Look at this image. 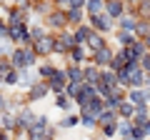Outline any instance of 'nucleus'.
<instances>
[{"label":"nucleus","mask_w":150,"mask_h":140,"mask_svg":"<svg viewBox=\"0 0 150 140\" xmlns=\"http://www.w3.org/2000/svg\"><path fill=\"white\" fill-rule=\"evenodd\" d=\"M55 138V128L48 123V115H38L35 125L28 130V140H50Z\"/></svg>","instance_id":"nucleus-1"},{"label":"nucleus","mask_w":150,"mask_h":140,"mask_svg":"<svg viewBox=\"0 0 150 140\" xmlns=\"http://www.w3.org/2000/svg\"><path fill=\"white\" fill-rule=\"evenodd\" d=\"M45 28H48L50 33H60V30H70L68 28V13L60 10V8H53V10L48 13V15L43 18Z\"/></svg>","instance_id":"nucleus-2"},{"label":"nucleus","mask_w":150,"mask_h":140,"mask_svg":"<svg viewBox=\"0 0 150 140\" xmlns=\"http://www.w3.org/2000/svg\"><path fill=\"white\" fill-rule=\"evenodd\" d=\"M73 48H75V38H73V33H70V30L53 33V53L55 55H68Z\"/></svg>","instance_id":"nucleus-3"},{"label":"nucleus","mask_w":150,"mask_h":140,"mask_svg":"<svg viewBox=\"0 0 150 140\" xmlns=\"http://www.w3.org/2000/svg\"><path fill=\"white\" fill-rule=\"evenodd\" d=\"M8 40L15 45H30V23L8 25Z\"/></svg>","instance_id":"nucleus-4"},{"label":"nucleus","mask_w":150,"mask_h":140,"mask_svg":"<svg viewBox=\"0 0 150 140\" xmlns=\"http://www.w3.org/2000/svg\"><path fill=\"white\" fill-rule=\"evenodd\" d=\"M85 23H88V25H90L95 33H100V35H108V33L115 28V20H112L108 13H98V15H90Z\"/></svg>","instance_id":"nucleus-5"},{"label":"nucleus","mask_w":150,"mask_h":140,"mask_svg":"<svg viewBox=\"0 0 150 140\" xmlns=\"http://www.w3.org/2000/svg\"><path fill=\"white\" fill-rule=\"evenodd\" d=\"M48 95H50V85H48L45 80H40V78H38V80H35V83H33V85L25 90V100H28V103L45 100Z\"/></svg>","instance_id":"nucleus-6"},{"label":"nucleus","mask_w":150,"mask_h":140,"mask_svg":"<svg viewBox=\"0 0 150 140\" xmlns=\"http://www.w3.org/2000/svg\"><path fill=\"white\" fill-rule=\"evenodd\" d=\"M30 48L35 50V55L38 58H50L53 55V33H45L43 38H38V40H33L30 43Z\"/></svg>","instance_id":"nucleus-7"},{"label":"nucleus","mask_w":150,"mask_h":140,"mask_svg":"<svg viewBox=\"0 0 150 140\" xmlns=\"http://www.w3.org/2000/svg\"><path fill=\"white\" fill-rule=\"evenodd\" d=\"M50 85V93L53 95H60V93H65V88H68V75H65V68L60 70V68H55V73L45 80Z\"/></svg>","instance_id":"nucleus-8"},{"label":"nucleus","mask_w":150,"mask_h":140,"mask_svg":"<svg viewBox=\"0 0 150 140\" xmlns=\"http://www.w3.org/2000/svg\"><path fill=\"white\" fill-rule=\"evenodd\" d=\"M112 58H115V50H110V45H105V48L95 50V53L90 55V63H93V65H98V68L103 70V68H110Z\"/></svg>","instance_id":"nucleus-9"},{"label":"nucleus","mask_w":150,"mask_h":140,"mask_svg":"<svg viewBox=\"0 0 150 140\" xmlns=\"http://www.w3.org/2000/svg\"><path fill=\"white\" fill-rule=\"evenodd\" d=\"M145 78H148V73H145L140 65L128 68V90H140V88H145Z\"/></svg>","instance_id":"nucleus-10"},{"label":"nucleus","mask_w":150,"mask_h":140,"mask_svg":"<svg viewBox=\"0 0 150 140\" xmlns=\"http://www.w3.org/2000/svg\"><path fill=\"white\" fill-rule=\"evenodd\" d=\"M15 115H18V128H23V130H30L33 125H35V120H38V115L33 113L30 108H25V105H23Z\"/></svg>","instance_id":"nucleus-11"},{"label":"nucleus","mask_w":150,"mask_h":140,"mask_svg":"<svg viewBox=\"0 0 150 140\" xmlns=\"http://www.w3.org/2000/svg\"><path fill=\"white\" fill-rule=\"evenodd\" d=\"M95 95H98L95 85H88V83H83L80 93H78V98H75V105H78V108H85L88 103H90V98H95Z\"/></svg>","instance_id":"nucleus-12"},{"label":"nucleus","mask_w":150,"mask_h":140,"mask_svg":"<svg viewBox=\"0 0 150 140\" xmlns=\"http://www.w3.org/2000/svg\"><path fill=\"white\" fill-rule=\"evenodd\" d=\"M130 15H135L138 20H150V0H138L135 5L128 8Z\"/></svg>","instance_id":"nucleus-13"},{"label":"nucleus","mask_w":150,"mask_h":140,"mask_svg":"<svg viewBox=\"0 0 150 140\" xmlns=\"http://www.w3.org/2000/svg\"><path fill=\"white\" fill-rule=\"evenodd\" d=\"M105 13L112 20H118V18H123L128 13V5H125L123 0H110V3H105Z\"/></svg>","instance_id":"nucleus-14"},{"label":"nucleus","mask_w":150,"mask_h":140,"mask_svg":"<svg viewBox=\"0 0 150 140\" xmlns=\"http://www.w3.org/2000/svg\"><path fill=\"white\" fill-rule=\"evenodd\" d=\"M65 75H68V83H78V85H83V83H85V75H83V65L68 63V65H65Z\"/></svg>","instance_id":"nucleus-15"},{"label":"nucleus","mask_w":150,"mask_h":140,"mask_svg":"<svg viewBox=\"0 0 150 140\" xmlns=\"http://www.w3.org/2000/svg\"><path fill=\"white\" fill-rule=\"evenodd\" d=\"M68 60H70V63H75V65H83V63L90 60V53H88L85 45H75V48L68 53Z\"/></svg>","instance_id":"nucleus-16"},{"label":"nucleus","mask_w":150,"mask_h":140,"mask_svg":"<svg viewBox=\"0 0 150 140\" xmlns=\"http://www.w3.org/2000/svg\"><path fill=\"white\" fill-rule=\"evenodd\" d=\"M105 35H100V33H95V30H93L90 33V35H88V40H85V48H88V53H95V50H100V48H105Z\"/></svg>","instance_id":"nucleus-17"},{"label":"nucleus","mask_w":150,"mask_h":140,"mask_svg":"<svg viewBox=\"0 0 150 140\" xmlns=\"http://www.w3.org/2000/svg\"><path fill=\"white\" fill-rule=\"evenodd\" d=\"M0 130H3V133H8V135H13V133L18 130V115L3 113V115H0Z\"/></svg>","instance_id":"nucleus-18"},{"label":"nucleus","mask_w":150,"mask_h":140,"mask_svg":"<svg viewBox=\"0 0 150 140\" xmlns=\"http://www.w3.org/2000/svg\"><path fill=\"white\" fill-rule=\"evenodd\" d=\"M65 13H68V28H78V25H83V23L88 20V15H85L83 8H70V10H65Z\"/></svg>","instance_id":"nucleus-19"},{"label":"nucleus","mask_w":150,"mask_h":140,"mask_svg":"<svg viewBox=\"0 0 150 140\" xmlns=\"http://www.w3.org/2000/svg\"><path fill=\"white\" fill-rule=\"evenodd\" d=\"M118 30H123V33H133L135 35V25H138V18L135 15H130V13H125L123 18H118Z\"/></svg>","instance_id":"nucleus-20"},{"label":"nucleus","mask_w":150,"mask_h":140,"mask_svg":"<svg viewBox=\"0 0 150 140\" xmlns=\"http://www.w3.org/2000/svg\"><path fill=\"white\" fill-rule=\"evenodd\" d=\"M10 65H13L15 70H23V68H25V48H23V45H18V48L10 50Z\"/></svg>","instance_id":"nucleus-21"},{"label":"nucleus","mask_w":150,"mask_h":140,"mask_svg":"<svg viewBox=\"0 0 150 140\" xmlns=\"http://www.w3.org/2000/svg\"><path fill=\"white\" fill-rule=\"evenodd\" d=\"M78 115H80V125H83V128H88V130H95L98 128V115L90 113L88 108H80Z\"/></svg>","instance_id":"nucleus-22"},{"label":"nucleus","mask_w":150,"mask_h":140,"mask_svg":"<svg viewBox=\"0 0 150 140\" xmlns=\"http://www.w3.org/2000/svg\"><path fill=\"white\" fill-rule=\"evenodd\" d=\"M53 8H55V5H53V0H30V10L38 13V15H43V18L48 15Z\"/></svg>","instance_id":"nucleus-23"},{"label":"nucleus","mask_w":150,"mask_h":140,"mask_svg":"<svg viewBox=\"0 0 150 140\" xmlns=\"http://www.w3.org/2000/svg\"><path fill=\"white\" fill-rule=\"evenodd\" d=\"M83 75H85V83H88V85H98V83H100V68L90 63V65L83 68Z\"/></svg>","instance_id":"nucleus-24"},{"label":"nucleus","mask_w":150,"mask_h":140,"mask_svg":"<svg viewBox=\"0 0 150 140\" xmlns=\"http://www.w3.org/2000/svg\"><path fill=\"white\" fill-rule=\"evenodd\" d=\"M93 33V28L88 25V23H83V25H78L73 30V38H75V45H85V40H88V35Z\"/></svg>","instance_id":"nucleus-25"},{"label":"nucleus","mask_w":150,"mask_h":140,"mask_svg":"<svg viewBox=\"0 0 150 140\" xmlns=\"http://www.w3.org/2000/svg\"><path fill=\"white\" fill-rule=\"evenodd\" d=\"M118 118H120V120H133V118H135V105H133L130 100H123V103L118 105Z\"/></svg>","instance_id":"nucleus-26"},{"label":"nucleus","mask_w":150,"mask_h":140,"mask_svg":"<svg viewBox=\"0 0 150 140\" xmlns=\"http://www.w3.org/2000/svg\"><path fill=\"white\" fill-rule=\"evenodd\" d=\"M0 83H3V85H8V88H18V83H20V73H18L15 68H10L8 73H3V75H0Z\"/></svg>","instance_id":"nucleus-27"},{"label":"nucleus","mask_w":150,"mask_h":140,"mask_svg":"<svg viewBox=\"0 0 150 140\" xmlns=\"http://www.w3.org/2000/svg\"><path fill=\"white\" fill-rule=\"evenodd\" d=\"M98 13H105V0H85V15H98Z\"/></svg>","instance_id":"nucleus-28"},{"label":"nucleus","mask_w":150,"mask_h":140,"mask_svg":"<svg viewBox=\"0 0 150 140\" xmlns=\"http://www.w3.org/2000/svg\"><path fill=\"white\" fill-rule=\"evenodd\" d=\"M118 110H103L100 115H98V128H103V125H110V123H118Z\"/></svg>","instance_id":"nucleus-29"},{"label":"nucleus","mask_w":150,"mask_h":140,"mask_svg":"<svg viewBox=\"0 0 150 140\" xmlns=\"http://www.w3.org/2000/svg\"><path fill=\"white\" fill-rule=\"evenodd\" d=\"M90 113H95V115H100L103 110H105V98H100V95H95V98H90V103L85 105Z\"/></svg>","instance_id":"nucleus-30"},{"label":"nucleus","mask_w":150,"mask_h":140,"mask_svg":"<svg viewBox=\"0 0 150 140\" xmlns=\"http://www.w3.org/2000/svg\"><path fill=\"white\" fill-rule=\"evenodd\" d=\"M75 125H80V115L68 113V115H65V118L58 123V128H63V130H70V128H75Z\"/></svg>","instance_id":"nucleus-31"},{"label":"nucleus","mask_w":150,"mask_h":140,"mask_svg":"<svg viewBox=\"0 0 150 140\" xmlns=\"http://www.w3.org/2000/svg\"><path fill=\"white\" fill-rule=\"evenodd\" d=\"M148 35H150V20H138V25H135V38L145 40Z\"/></svg>","instance_id":"nucleus-32"},{"label":"nucleus","mask_w":150,"mask_h":140,"mask_svg":"<svg viewBox=\"0 0 150 140\" xmlns=\"http://www.w3.org/2000/svg\"><path fill=\"white\" fill-rule=\"evenodd\" d=\"M115 35H118V43H120V48H130V45H133L135 40H138V38L133 35V33H123V30H118Z\"/></svg>","instance_id":"nucleus-33"},{"label":"nucleus","mask_w":150,"mask_h":140,"mask_svg":"<svg viewBox=\"0 0 150 140\" xmlns=\"http://www.w3.org/2000/svg\"><path fill=\"white\" fill-rule=\"evenodd\" d=\"M55 105H58L60 110H65V113H70V108H73V100H70L65 93H60V95H55Z\"/></svg>","instance_id":"nucleus-34"},{"label":"nucleus","mask_w":150,"mask_h":140,"mask_svg":"<svg viewBox=\"0 0 150 140\" xmlns=\"http://www.w3.org/2000/svg\"><path fill=\"white\" fill-rule=\"evenodd\" d=\"M18 73H20V83H18V85H20V88H25V90H28V88H30L33 83H35V80L30 78V68H23V70H18Z\"/></svg>","instance_id":"nucleus-35"},{"label":"nucleus","mask_w":150,"mask_h":140,"mask_svg":"<svg viewBox=\"0 0 150 140\" xmlns=\"http://www.w3.org/2000/svg\"><path fill=\"white\" fill-rule=\"evenodd\" d=\"M53 73H55V65H53V63H43L40 68H38V75H40V80H48Z\"/></svg>","instance_id":"nucleus-36"},{"label":"nucleus","mask_w":150,"mask_h":140,"mask_svg":"<svg viewBox=\"0 0 150 140\" xmlns=\"http://www.w3.org/2000/svg\"><path fill=\"white\" fill-rule=\"evenodd\" d=\"M118 133H120V138H130V135H133V123H130V120H120Z\"/></svg>","instance_id":"nucleus-37"},{"label":"nucleus","mask_w":150,"mask_h":140,"mask_svg":"<svg viewBox=\"0 0 150 140\" xmlns=\"http://www.w3.org/2000/svg\"><path fill=\"white\" fill-rule=\"evenodd\" d=\"M23 48H25V68H33V65H35L40 58L35 55V50H33L30 45H23Z\"/></svg>","instance_id":"nucleus-38"},{"label":"nucleus","mask_w":150,"mask_h":140,"mask_svg":"<svg viewBox=\"0 0 150 140\" xmlns=\"http://www.w3.org/2000/svg\"><path fill=\"white\" fill-rule=\"evenodd\" d=\"M118 123H120V120H118ZM118 123H110V125H103V128H98V130H100V135H103V138H112V135L118 133Z\"/></svg>","instance_id":"nucleus-39"},{"label":"nucleus","mask_w":150,"mask_h":140,"mask_svg":"<svg viewBox=\"0 0 150 140\" xmlns=\"http://www.w3.org/2000/svg\"><path fill=\"white\" fill-rule=\"evenodd\" d=\"M45 33H48V28H45V25H30V43H33V40H38V38H43Z\"/></svg>","instance_id":"nucleus-40"},{"label":"nucleus","mask_w":150,"mask_h":140,"mask_svg":"<svg viewBox=\"0 0 150 140\" xmlns=\"http://www.w3.org/2000/svg\"><path fill=\"white\" fill-rule=\"evenodd\" d=\"M140 68H143L145 73H150V50L143 55V58H140Z\"/></svg>","instance_id":"nucleus-41"},{"label":"nucleus","mask_w":150,"mask_h":140,"mask_svg":"<svg viewBox=\"0 0 150 140\" xmlns=\"http://www.w3.org/2000/svg\"><path fill=\"white\" fill-rule=\"evenodd\" d=\"M0 113H8V100H5L3 93H0Z\"/></svg>","instance_id":"nucleus-42"},{"label":"nucleus","mask_w":150,"mask_h":140,"mask_svg":"<svg viewBox=\"0 0 150 140\" xmlns=\"http://www.w3.org/2000/svg\"><path fill=\"white\" fill-rule=\"evenodd\" d=\"M143 128H145V133H148V138H150V118H148V120L143 123Z\"/></svg>","instance_id":"nucleus-43"},{"label":"nucleus","mask_w":150,"mask_h":140,"mask_svg":"<svg viewBox=\"0 0 150 140\" xmlns=\"http://www.w3.org/2000/svg\"><path fill=\"white\" fill-rule=\"evenodd\" d=\"M123 3H125V5L130 8V5H135V3H138V0H123Z\"/></svg>","instance_id":"nucleus-44"},{"label":"nucleus","mask_w":150,"mask_h":140,"mask_svg":"<svg viewBox=\"0 0 150 140\" xmlns=\"http://www.w3.org/2000/svg\"><path fill=\"white\" fill-rule=\"evenodd\" d=\"M143 43H145V45H148V50H150V35H148V38H145V40H143Z\"/></svg>","instance_id":"nucleus-45"},{"label":"nucleus","mask_w":150,"mask_h":140,"mask_svg":"<svg viewBox=\"0 0 150 140\" xmlns=\"http://www.w3.org/2000/svg\"><path fill=\"white\" fill-rule=\"evenodd\" d=\"M150 85V73H148V78H145V88H148Z\"/></svg>","instance_id":"nucleus-46"},{"label":"nucleus","mask_w":150,"mask_h":140,"mask_svg":"<svg viewBox=\"0 0 150 140\" xmlns=\"http://www.w3.org/2000/svg\"><path fill=\"white\" fill-rule=\"evenodd\" d=\"M123 140H135V138H123Z\"/></svg>","instance_id":"nucleus-47"},{"label":"nucleus","mask_w":150,"mask_h":140,"mask_svg":"<svg viewBox=\"0 0 150 140\" xmlns=\"http://www.w3.org/2000/svg\"><path fill=\"white\" fill-rule=\"evenodd\" d=\"M105 3H110V0H105Z\"/></svg>","instance_id":"nucleus-48"},{"label":"nucleus","mask_w":150,"mask_h":140,"mask_svg":"<svg viewBox=\"0 0 150 140\" xmlns=\"http://www.w3.org/2000/svg\"><path fill=\"white\" fill-rule=\"evenodd\" d=\"M50 140H55V138H50Z\"/></svg>","instance_id":"nucleus-49"},{"label":"nucleus","mask_w":150,"mask_h":140,"mask_svg":"<svg viewBox=\"0 0 150 140\" xmlns=\"http://www.w3.org/2000/svg\"><path fill=\"white\" fill-rule=\"evenodd\" d=\"M0 133H3V130H0Z\"/></svg>","instance_id":"nucleus-50"},{"label":"nucleus","mask_w":150,"mask_h":140,"mask_svg":"<svg viewBox=\"0 0 150 140\" xmlns=\"http://www.w3.org/2000/svg\"><path fill=\"white\" fill-rule=\"evenodd\" d=\"M0 115H3V113H0Z\"/></svg>","instance_id":"nucleus-51"}]
</instances>
